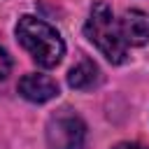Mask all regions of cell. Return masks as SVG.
Segmentation results:
<instances>
[{"mask_svg": "<svg viewBox=\"0 0 149 149\" xmlns=\"http://www.w3.org/2000/svg\"><path fill=\"white\" fill-rule=\"evenodd\" d=\"M14 33H16V40L21 42V47L30 54V58L40 68H56L63 61L65 42L61 37V33L44 19L26 14L19 19Z\"/></svg>", "mask_w": 149, "mask_h": 149, "instance_id": "1", "label": "cell"}, {"mask_svg": "<svg viewBox=\"0 0 149 149\" xmlns=\"http://www.w3.org/2000/svg\"><path fill=\"white\" fill-rule=\"evenodd\" d=\"M84 35L88 37L91 44L98 47V51L114 65L126 61L128 54V44L123 42L121 28H119V19L112 14L109 5L105 2H93L88 19L84 23Z\"/></svg>", "mask_w": 149, "mask_h": 149, "instance_id": "2", "label": "cell"}, {"mask_svg": "<svg viewBox=\"0 0 149 149\" xmlns=\"http://www.w3.org/2000/svg\"><path fill=\"white\" fill-rule=\"evenodd\" d=\"M84 137H86V126L70 109H61L47 123L49 149H81Z\"/></svg>", "mask_w": 149, "mask_h": 149, "instance_id": "3", "label": "cell"}, {"mask_svg": "<svg viewBox=\"0 0 149 149\" xmlns=\"http://www.w3.org/2000/svg\"><path fill=\"white\" fill-rule=\"evenodd\" d=\"M19 93L21 98H26L28 102H47V100H54L58 95V84L56 79H51L49 74H42V72H28L19 79Z\"/></svg>", "mask_w": 149, "mask_h": 149, "instance_id": "4", "label": "cell"}, {"mask_svg": "<svg viewBox=\"0 0 149 149\" xmlns=\"http://www.w3.org/2000/svg\"><path fill=\"white\" fill-rule=\"evenodd\" d=\"M123 42L128 47H142L149 42V14L142 9H128L119 19Z\"/></svg>", "mask_w": 149, "mask_h": 149, "instance_id": "5", "label": "cell"}, {"mask_svg": "<svg viewBox=\"0 0 149 149\" xmlns=\"http://www.w3.org/2000/svg\"><path fill=\"white\" fill-rule=\"evenodd\" d=\"M100 81H102L100 68H98L93 61H88V58H81V61H79L77 65H72L70 72H68V84H70L72 88H77V91H91V88H95Z\"/></svg>", "mask_w": 149, "mask_h": 149, "instance_id": "6", "label": "cell"}, {"mask_svg": "<svg viewBox=\"0 0 149 149\" xmlns=\"http://www.w3.org/2000/svg\"><path fill=\"white\" fill-rule=\"evenodd\" d=\"M9 70H12V58H9V54L0 47V81H5V79H7Z\"/></svg>", "mask_w": 149, "mask_h": 149, "instance_id": "7", "label": "cell"}, {"mask_svg": "<svg viewBox=\"0 0 149 149\" xmlns=\"http://www.w3.org/2000/svg\"><path fill=\"white\" fill-rule=\"evenodd\" d=\"M114 149H147V147H142L140 142H121V144H116Z\"/></svg>", "mask_w": 149, "mask_h": 149, "instance_id": "8", "label": "cell"}]
</instances>
